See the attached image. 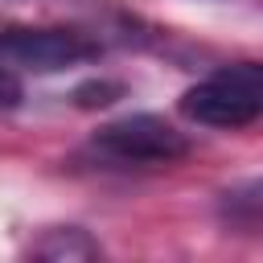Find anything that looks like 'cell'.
<instances>
[{"label":"cell","mask_w":263,"mask_h":263,"mask_svg":"<svg viewBox=\"0 0 263 263\" xmlns=\"http://www.w3.org/2000/svg\"><path fill=\"white\" fill-rule=\"evenodd\" d=\"M181 115L201 127H247L263 115V62H234L181 95Z\"/></svg>","instance_id":"6da1fadb"},{"label":"cell","mask_w":263,"mask_h":263,"mask_svg":"<svg viewBox=\"0 0 263 263\" xmlns=\"http://www.w3.org/2000/svg\"><path fill=\"white\" fill-rule=\"evenodd\" d=\"M29 255L33 259H99L103 247L82 230V226H53V230H41L37 242H29Z\"/></svg>","instance_id":"5b68a950"},{"label":"cell","mask_w":263,"mask_h":263,"mask_svg":"<svg viewBox=\"0 0 263 263\" xmlns=\"http://www.w3.org/2000/svg\"><path fill=\"white\" fill-rule=\"evenodd\" d=\"M99 58V41L82 29H4L0 33V66L4 70H33V74H53L70 70Z\"/></svg>","instance_id":"7a4b0ae2"},{"label":"cell","mask_w":263,"mask_h":263,"mask_svg":"<svg viewBox=\"0 0 263 263\" xmlns=\"http://www.w3.org/2000/svg\"><path fill=\"white\" fill-rule=\"evenodd\" d=\"M16 103H21V82H16L12 70L0 66V111H12Z\"/></svg>","instance_id":"52a82bcc"},{"label":"cell","mask_w":263,"mask_h":263,"mask_svg":"<svg viewBox=\"0 0 263 263\" xmlns=\"http://www.w3.org/2000/svg\"><path fill=\"white\" fill-rule=\"evenodd\" d=\"M95 148L119 164H177L189 156V136L160 115H123L95 132Z\"/></svg>","instance_id":"3957f363"},{"label":"cell","mask_w":263,"mask_h":263,"mask_svg":"<svg viewBox=\"0 0 263 263\" xmlns=\"http://www.w3.org/2000/svg\"><path fill=\"white\" fill-rule=\"evenodd\" d=\"M119 95H123L119 82H82V86L74 90L78 107H107V103H115Z\"/></svg>","instance_id":"8992f818"},{"label":"cell","mask_w":263,"mask_h":263,"mask_svg":"<svg viewBox=\"0 0 263 263\" xmlns=\"http://www.w3.org/2000/svg\"><path fill=\"white\" fill-rule=\"evenodd\" d=\"M214 214L230 234H263V173L218 193Z\"/></svg>","instance_id":"277c9868"}]
</instances>
